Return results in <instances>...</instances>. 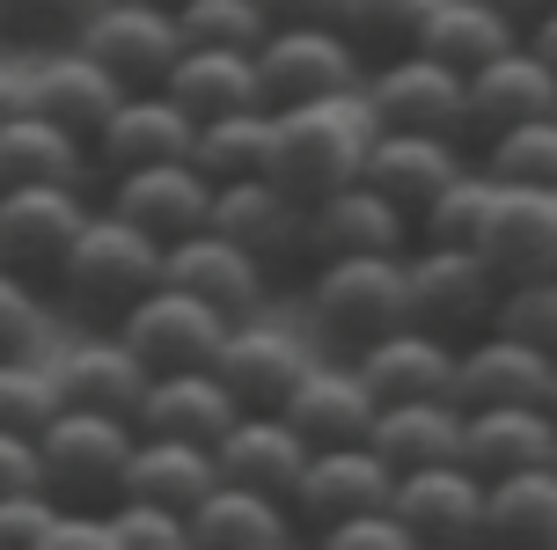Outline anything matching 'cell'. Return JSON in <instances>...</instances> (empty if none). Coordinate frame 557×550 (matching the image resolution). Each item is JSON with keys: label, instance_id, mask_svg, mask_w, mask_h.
<instances>
[{"label": "cell", "instance_id": "obj_51", "mask_svg": "<svg viewBox=\"0 0 557 550\" xmlns=\"http://www.w3.org/2000/svg\"><path fill=\"white\" fill-rule=\"evenodd\" d=\"M272 29H308V23H337V0H257Z\"/></svg>", "mask_w": 557, "mask_h": 550}, {"label": "cell", "instance_id": "obj_43", "mask_svg": "<svg viewBox=\"0 0 557 550\" xmlns=\"http://www.w3.org/2000/svg\"><path fill=\"white\" fill-rule=\"evenodd\" d=\"M176 29H184V45H198V52H257L272 37L257 0H191L176 15Z\"/></svg>", "mask_w": 557, "mask_h": 550}, {"label": "cell", "instance_id": "obj_13", "mask_svg": "<svg viewBox=\"0 0 557 550\" xmlns=\"http://www.w3.org/2000/svg\"><path fill=\"white\" fill-rule=\"evenodd\" d=\"M227 330L235 323H227L213 302H198V294H184V286L162 279V286L117 323V338H125L154 375H184V367H213V359H221Z\"/></svg>", "mask_w": 557, "mask_h": 550}, {"label": "cell", "instance_id": "obj_10", "mask_svg": "<svg viewBox=\"0 0 557 550\" xmlns=\"http://www.w3.org/2000/svg\"><path fill=\"white\" fill-rule=\"evenodd\" d=\"M294 522H301V536L315 543V536H331L337 522H360V514H382V506H396V469L374 455V440H352V448H315V463H308V477L294 485Z\"/></svg>", "mask_w": 557, "mask_h": 550}, {"label": "cell", "instance_id": "obj_18", "mask_svg": "<svg viewBox=\"0 0 557 550\" xmlns=\"http://www.w3.org/2000/svg\"><path fill=\"white\" fill-rule=\"evenodd\" d=\"M418 249V220L382 198L374 184L308 206V265H331V257H411Z\"/></svg>", "mask_w": 557, "mask_h": 550}, {"label": "cell", "instance_id": "obj_56", "mask_svg": "<svg viewBox=\"0 0 557 550\" xmlns=\"http://www.w3.org/2000/svg\"><path fill=\"white\" fill-rule=\"evenodd\" d=\"M550 412H557V382H550Z\"/></svg>", "mask_w": 557, "mask_h": 550}, {"label": "cell", "instance_id": "obj_57", "mask_svg": "<svg viewBox=\"0 0 557 550\" xmlns=\"http://www.w3.org/2000/svg\"><path fill=\"white\" fill-rule=\"evenodd\" d=\"M470 550H499V543H470Z\"/></svg>", "mask_w": 557, "mask_h": 550}, {"label": "cell", "instance_id": "obj_20", "mask_svg": "<svg viewBox=\"0 0 557 550\" xmlns=\"http://www.w3.org/2000/svg\"><path fill=\"white\" fill-rule=\"evenodd\" d=\"M59 389H66V412H103V418H139L147 389H154V367L117 338V330H88L66 353H52Z\"/></svg>", "mask_w": 557, "mask_h": 550}, {"label": "cell", "instance_id": "obj_36", "mask_svg": "<svg viewBox=\"0 0 557 550\" xmlns=\"http://www.w3.org/2000/svg\"><path fill=\"white\" fill-rule=\"evenodd\" d=\"M484 543L499 550H557V469H521L492 485Z\"/></svg>", "mask_w": 557, "mask_h": 550}, {"label": "cell", "instance_id": "obj_1", "mask_svg": "<svg viewBox=\"0 0 557 550\" xmlns=\"http://www.w3.org/2000/svg\"><path fill=\"white\" fill-rule=\"evenodd\" d=\"M411 323V257H331L301 279V330L331 359H360Z\"/></svg>", "mask_w": 557, "mask_h": 550}, {"label": "cell", "instance_id": "obj_30", "mask_svg": "<svg viewBox=\"0 0 557 550\" xmlns=\"http://www.w3.org/2000/svg\"><path fill=\"white\" fill-rule=\"evenodd\" d=\"M484 265H492L506 286L557 279V192L499 184V220H492V235H484Z\"/></svg>", "mask_w": 557, "mask_h": 550}, {"label": "cell", "instance_id": "obj_31", "mask_svg": "<svg viewBox=\"0 0 557 550\" xmlns=\"http://www.w3.org/2000/svg\"><path fill=\"white\" fill-rule=\"evenodd\" d=\"M169 96L191 125H221V118H243V110H272L264 103V74H257V52H198L184 45L176 74H169Z\"/></svg>", "mask_w": 557, "mask_h": 550}, {"label": "cell", "instance_id": "obj_54", "mask_svg": "<svg viewBox=\"0 0 557 550\" xmlns=\"http://www.w3.org/2000/svg\"><path fill=\"white\" fill-rule=\"evenodd\" d=\"M476 8H492V15H506V23H521V29H529L535 15L550 8V0H476Z\"/></svg>", "mask_w": 557, "mask_h": 550}, {"label": "cell", "instance_id": "obj_50", "mask_svg": "<svg viewBox=\"0 0 557 550\" xmlns=\"http://www.w3.org/2000/svg\"><path fill=\"white\" fill-rule=\"evenodd\" d=\"M45 550H125L117 543L111 514H88V506H66L52 522V536H45Z\"/></svg>", "mask_w": 557, "mask_h": 550}, {"label": "cell", "instance_id": "obj_52", "mask_svg": "<svg viewBox=\"0 0 557 550\" xmlns=\"http://www.w3.org/2000/svg\"><path fill=\"white\" fill-rule=\"evenodd\" d=\"M23 110H29V59L0 52V125H15Z\"/></svg>", "mask_w": 557, "mask_h": 550}, {"label": "cell", "instance_id": "obj_38", "mask_svg": "<svg viewBox=\"0 0 557 550\" xmlns=\"http://www.w3.org/2000/svg\"><path fill=\"white\" fill-rule=\"evenodd\" d=\"M492 220H499V176L476 162L462 184H447L433 198V213L418 220V249H484Z\"/></svg>", "mask_w": 557, "mask_h": 550}, {"label": "cell", "instance_id": "obj_49", "mask_svg": "<svg viewBox=\"0 0 557 550\" xmlns=\"http://www.w3.org/2000/svg\"><path fill=\"white\" fill-rule=\"evenodd\" d=\"M45 492V455L29 433H0V499H23Z\"/></svg>", "mask_w": 557, "mask_h": 550}, {"label": "cell", "instance_id": "obj_33", "mask_svg": "<svg viewBox=\"0 0 557 550\" xmlns=\"http://www.w3.org/2000/svg\"><path fill=\"white\" fill-rule=\"evenodd\" d=\"M88 176H96V155L66 125L37 118V110L0 125V192H29V184H82L88 192Z\"/></svg>", "mask_w": 557, "mask_h": 550}, {"label": "cell", "instance_id": "obj_24", "mask_svg": "<svg viewBox=\"0 0 557 550\" xmlns=\"http://www.w3.org/2000/svg\"><path fill=\"white\" fill-rule=\"evenodd\" d=\"M455 359H462V345L404 323V330H389L382 345H367L352 367L367 375V389H374L382 412H389V404H441V396H455Z\"/></svg>", "mask_w": 557, "mask_h": 550}, {"label": "cell", "instance_id": "obj_19", "mask_svg": "<svg viewBox=\"0 0 557 550\" xmlns=\"http://www.w3.org/2000/svg\"><path fill=\"white\" fill-rule=\"evenodd\" d=\"M557 359L506 338V330H484L462 345L455 359V404L462 412H521V404H550Z\"/></svg>", "mask_w": 557, "mask_h": 550}, {"label": "cell", "instance_id": "obj_17", "mask_svg": "<svg viewBox=\"0 0 557 550\" xmlns=\"http://www.w3.org/2000/svg\"><path fill=\"white\" fill-rule=\"evenodd\" d=\"M484 506H492V485H484L476 469H462V463L396 477V522L411 528L425 550H470V543H484Z\"/></svg>", "mask_w": 557, "mask_h": 550}, {"label": "cell", "instance_id": "obj_5", "mask_svg": "<svg viewBox=\"0 0 557 550\" xmlns=\"http://www.w3.org/2000/svg\"><path fill=\"white\" fill-rule=\"evenodd\" d=\"M506 279L484 265V249H411V323L470 345L499 323Z\"/></svg>", "mask_w": 557, "mask_h": 550}, {"label": "cell", "instance_id": "obj_41", "mask_svg": "<svg viewBox=\"0 0 557 550\" xmlns=\"http://www.w3.org/2000/svg\"><path fill=\"white\" fill-rule=\"evenodd\" d=\"M66 412V389H59L52 359H0V433H45Z\"/></svg>", "mask_w": 557, "mask_h": 550}, {"label": "cell", "instance_id": "obj_15", "mask_svg": "<svg viewBox=\"0 0 557 550\" xmlns=\"http://www.w3.org/2000/svg\"><path fill=\"white\" fill-rule=\"evenodd\" d=\"M198 147V125L176 110L169 88H133L117 118L96 133V184H111V176H133V169H154V162H191Z\"/></svg>", "mask_w": 557, "mask_h": 550}, {"label": "cell", "instance_id": "obj_8", "mask_svg": "<svg viewBox=\"0 0 557 550\" xmlns=\"http://www.w3.org/2000/svg\"><path fill=\"white\" fill-rule=\"evenodd\" d=\"M367 110L382 118V133H441L470 147V82L425 52H404L389 66H367Z\"/></svg>", "mask_w": 557, "mask_h": 550}, {"label": "cell", "instance_id": "obj_14", "mask_svg": "<svg viewBox=\"0 0 557 550\" xmlns=\"http://www.w3.org/2000/svg\"><path fill=\"white\" fill-rule=\"evenodd\" d=\"M213 235L243 243L264 272H294V265H308V206L286 192L278 176L221 184V198H213Z\"/></svg>", "mask_w": 557, "mask_h": 550}, {"label": "cell", "instance_id": "obj_22", "mask_svg": "<svg viewBox=\"0 0 557 550\" xmlns=\"http://www.w3.org/2000/svg\"><path fill=\"white\" fill-rule=\"evenodd\" d=\"M470 147L462 139H441V133H382L374 139V155H367V184L382 198H396L411 220L433 213V198L447 184H462L470 176Z\"/></svg>", "mask_w": 557, "mask_h": 550}, {"label": "cell", "instance_id": "obj_4", "mask_svg": "<svg viewBox=\"0 0 557 550\" xmlns=\"http://www.w3.org/2000/svg\"><path fill=\"white\" fill-rule=\"evenodd\" d=\"M139 448L133 418H103V412H59L45 433H37V455H45V492L59 506H88V514H111L117 492H125V463Z\"/></svg>", "mask_w": 557, "mask_h": 550}, {"label": "cell", "instance_id": "obj_26", "mask_svg": "<svg viewBox=\"0 0 557 550\" xmlns=\"http://www.w3.org/2000/svg\"><path fill=\"white\" fill-rule=\"evenodd\" d=\"M535 118H557V74L529 52V37L506 59H492L484 74H470V139L513 133V125H535Z\"/></svg>", "mask_w": 557, "mask_h": 550}, {"label": "cell", "instance_id": "obj_39", "mask_svg": "<svg viewBox=\"0 0 557 550\" xmlns=\"http://www.w3.org/2000/svg\"><path fill=\"white\" fill-rule=\"evenodd\" d=\"M425 15H433V0H337V29L352 37V52L367 66H389V59L418 52Z\"/></svg>", "mask_w": 557, "mask_h": 550}, {"label": "cell", "instance_id": "obj_27", "mask_svg": "<svg viewBox=\"0 0 557 550\" xmlns=\"http://www.w3.org/2000/svg\"><path fill=\"white\" fill-rule=\"evenodd\" d=\"M213 455H221L227 485H250V492H272V499H294V485H301L308 463H315V448L294 433V418H278V412H243L235 433H227Z\"/></svg>", "mask_w": 557, "mask_h": 550}, {"label": "cell", "instance_id": "obj_21", "mask_svg": "<svg viewBox=\"0 0 557 550\" xmlns=\"http://www.w3.org/2000/svg\"><path fill=\"white\" fill-rule=\"evenodd\" d=\"M294 418V433L308 440V448H352V440H374V418H382V396L367 389V375L352 367V359H315L308 367V382L286 396V412Z\"/></svg>", "mask_w": 557, "mask_h": 550}, {"label": "cell", "instance_id": "obj_48", "mask_svg": "<svg viewBox=\"0 0 557 550\" xmlns=\"http://www.w3.org/2000/svg\"><path fill=\"white\" fill-rule=\"evenodd\" d=\"M66 514L52 492H23V499H0V550H45L52 522Z\"/></svg>", "mask_w": 557, "mask_h": 550}, {"label": "cell", "instance_id": "obj_6", "mask_svg": "<svg viewBox=\"0 0 557 550\" xmlns=\"http://www.w3.org/2000/svg\"><path fill=\"white\" fill-rule=\"evenodd\" d=\"M257 74H264L272 110H301V103H331V96L367 88V59L352 52V37L337 23H308V29H272L257 45Z\"/></svg>", "mask_w": 557, "mask_h": 550}, {"label": "cell", "instance_id": "obj_53", "mask_svg": "<svg viewBox=\"0 0 557 550\" xmlns=\"http://www.w3.org/2000/svg\"><path fill=\"white\" fill-rule=\"evenodd\" d=\"M529 52H535V59H543V66L557 74V0L543 8V15H535V23H529Z\"/></svg>", "mask_w": 557, "mask_h": 550}, {"label": "cell", "instance_id": "obj_16", "mask_svg": "<svg viewBox=\"0 0 557 550\" xmlns=\"http://www.w3.org/2000/svg\"><path fill=\"white\" fill-rule=\"evenodd\" d=\"M125 96H133V88L117 82L111 66H96L82 45H52V52L29 59V110L52 118V125H66V133L88 139V147H96V133L117 118Z\"/></svg>", "mask_w": 557, "mask_h": 550}, {"label": "cell", "instance_id": "obj_3", "mask_svg": "<svg viewBox=\"0 0 557 550\" xmlns=\"http://www.w3.org/2000/svg\"><path fill=\"white\" fill-rule=\"evenodd\" d=\"M382 139V118L367 110V96H331V103H301L278 110V147H272V176L301 206H323V198L367 184V155Z\"/></svg>", "mask_w": 557, "mask_h": 550}, {"label": "cell", "instance_id": "obj_58", "mask_svg": "<svg viewBox=\"0 0 557 550\" xmlns=\"http://www.w3.org/2000/svg\"><path fill=\"white\" fill-rule=\"evenodd\" d=\"M550 469H557V455H550Z\"/></svg>", "mask_w": 557, "mask_h": 550}, {"label": "cell", "instance_id": "obj_46", "mask_svg": "<svg viewBox=\"0 0 557 550\" xmlns=\"http://www.w3.org/2000/svg\"><path fill=\"white\" fill-rule=\"evenodd\" d=\"M111 528L125 550H198L191 514H169V506H139V499H117Z\"/></svg>", "mask_w": 557, "mask_h": 550}, {"label": "cell", "instance_id": "obj_37", "mask_svg": "<svg viewBox=\"0 0 557 550\" xmlns=\"http://www.w3.org/2000/svg\"><path fill=\"white\" fill-rule=\"evenodd\" d=\"M272 147H278V110H243L221 125H198L191 162L213 184H257V176H272Z\"/></svg>", "mask_w": 557, "mask_h": 550}, {"label": "cell", "instance_id": "obj_28", "mask_svg": "<svg viewBox=\"0 0 557 550\" xmlns=\"http://www.w3.org/2000/svg\"><path fill=\"white\" fill-rule=\"evenodd\" d=\"M221 492V455L198 448V440H154L139 433L133 463H125V492L139 506H169V514H198L206 499Z\"/></svg>", "mask_w": 557, "mask_h": 550}, {"label": "cell", "instance_id": "obj_32", "mask_svg": "<svg viewBox=\"0 0 557 550\" xmlns=\"http://www.w3.org/2000/svg\"><path fill=\"white\" fill-rule=\"evenodd\" d=\"M191 536H198V550H308L286 499L227 485V477H221V492L191 514Z\"/></svg>", "mask_w": 557, "mask_h": 550}, {"label": "cell", "instance_id": "obj_35", "mask_svg": "<svg viewBox=\"0 0 557 550\" xmlns=\"http://www.w3.org/2000/svg\"><path fill=\"white\" fill-rule=\"evenodd\" d=\"M462 404L441 396V404H389L374 418V455L411 477V469H441V463H462Z\"/></svg>", "mask_w": 557, "mask_h": 550}, {"label": "cell", "instance_id": "obj_9", "mask_svg": "<svg viewBox=\"0 0 557 550\" xmlns=\"http://www.w3.org/2000/svg\"><path fill=\"white\" fill-rule=\"evenodd\" d=\"M103 198L82 184H29V192H0V265L45 279L52 286L59 257L82 243V228L96 220Z\"/></svg>", "mask_w": 557, "mask_h": 550}, {"label": "cell", "instance_id": "obj_25", "mask_svg": "<svg viewBox=\"0 0 557 550\" xmlns=\"http://www.w3.org/2000/svg\"><path fill=\"white\" fill-rule=\"evenodd\" d=\"M235 418H243V404H235V389L213 375V367H184V375H154V389H147V404H139V433L154 440H198V448H221L227 433H235Z\"/></svg>", "mask_w": 557, "mask_h": 550}, {"label": "cell", "instance_id": "obj_23", "mask_svg": "<svg viewBox=\"0 0 557 550\" xmlns=\"http://www.w3.org/2000/svg\"><path fill=\"white\" fill-rule=\"evenodd\" d=\"M169 286H184V294H198V302H213L227 323H243V316H264L272 272H264L243 243H227V235L206 228V235L169 249Z\"/></svg>", "mask_w": 557, "mask_h": 550}, {"label": "cell", "instance_id": "obj_34", "mask_svg": "<svg viewBox=\"0 0 557 550\" xmlns=\"http://www.w3.org/2000/svg\"><path fill=\"white\" fill-rule=\"evenodd\" d=\"M521 37H529L521 23H506V15L476 8V0H433V15H425V29H418V52L441 59V66H455V74L470 82V74L492 66V59L513 52Z\"/></svg>", "mask_w": 557, "mask_h": 550}, {"label": "cell", "instance_id": "obj_45", "mask_svg": "<svg viewBox=\"0 0 557 550\" xmlns=\"http://www.w3.org/2000/svg\"><path fill=\"white\" fill-rule=\"evenodd\" d=\"M506 338H521V345H535V353L557 359V279H529V286H506L499 302V323Z\"/></svg>", "mask_w": 557, "mask_h": 550}, {"label": "cell", "instance_id": "obj_11", "mask_svg": "<svg viewBox=\"0 0 557 550\" xmlns=\"http://www.w3.org/2000/svg\"><path fill=\"white\" fill-rule=\"evenodd\" d=\"M213 198H221V184L198 162H154V169H133V176L103 184V206L117 220H133L139 235H154L162 249L206 235L213 228Z\"/></svg>", "mask_w": 557, "mask_h": 550}, {"label": "cell", "instance_id": "obj_40", "mask_svg": "<svg viewBox=\"0 0 557 550\" xmlns=\"http://www.w3.org/2000/svg\"><path fill=\"white\" fill-rule=\"evenodd\" d=\"M52 286L0 265V359H45L52 345Z\"/></svg>", "mask_w": 557, "mask_h": 550}, {"label": "cell", "instance_id": "obj_12", "mask_svg": "<svg viewBox=\"0 0 557 550\" xmlns=\"http://www.w3.org/2000/svg\"><path fill=\"white\" fill-rule=\"evenodd\" d=\"M96 66H111L125 88H162L184 59V29L169 8H147V0H103L96 15L74 37Z\"/></svg>", "mask_w": 557, "mask_h": 550}, {"label": "cell", "instance_id": "obj_2", "mask_svg": "<svg viewBox=\"0 0 557 550\" xmlns=\"http://www.w3.org/2000/svg\"><path fill=\"white\" fill-rule=\"evenodd\" d=\"M162 279H169V249L154 243V235H139L133 220H117L111 206H96V220L82 228V243L59 257L52 302L66 308V316L96 323V330H117Z\"/></svg>", "mask_w": 557, "mask_h": 550}, {"label": "cell", "instance_id": "obj_44", "mask_svg": "<svg viewBox=\"0 0 557 550\" xmlns=\"http://www.w3.org/2000/svg\"><path fill=\"white\" fill-rule=\"evenodd\" d=\"M96 8H103V0H0V29L52 52V45H74V37H82V23Z\"/></svg>", "mask_w": 557, "mask_h": 550}, {"label": "cell", "instance_id": "obj_47", "mask_svg": "<svg viewBox=\"0 0 557 550\" xmlns=\"http://www.w3.org/2000/svg\"><path fill=\"white\" fill-rule=\"evenodd\" d=\"M308 550H425V543L396 522V506H382V514H360V522H337L331 536H315Z\"/></svg>", "mask_w": 557, "mask_h": 550}, {"label": "cell", "instance_id": "obj_42", "mask_svg": "<svg viewBox=\"0 0 557 550\" xmlns=\"http://www.w3.org/2000/svg\"><path fill=\"white\" fill-rule=\"evenodd\" d=\"M476 162L492 169L499 184H521V192H557V118H535V125H513V133L484 139Z\"/></svg>", "mask_w": 557, "mask_h": 550}, {"label": "cell", "instance_id": "obj_29", "mask_svg": "<svg viewBox=\"0 0 557 550\" xmlns=\"http://www.w3.org/2000/svg\"><path fill=\"white\" fill-rule=\"evenodd\" d=\"M557 455V412L550 404H521V412H470L462 418V469L484 485L521 477V469H550Z\"/></svg>", "mask_w": 557, "mask_h": 550}, {"label": "cell", "instance_id": "obj_55", "mask_svg": "<svg viewBox=\"0 0 557 550\" xmlns=\"http://www.w3.org/2000/svg\"><path fill=\"white\" fill-rule=\"evenodd\" d=\"M147 8H169V15H184V8H191V0H147Z\"/></svg>", "mask_w": 557, "mask_h": 550}, {"label": "cell", "instance_id": "obj_7", "mask_svg": "<svg viewBox=\"0 0 557 550\" xmlns=\"http://www.w3.org/2000/svg\"><path fill=\"white\" fill-rule=\"evenodd\" d=\"M323 359V345L301 323H278V316H243L227 330L213 375L235 389L243 412H286V396L308 382V367Z\"/></svg>", "mask_w": 557, "mask_h": 550}]
</instances>
